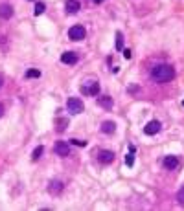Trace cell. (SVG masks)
I'll list each match as a JSON object with an SVG mask.
<instances>
[{
  "label": "cell",
  "instance_id": "ffe728a7",
  "mask_svg": "<svg viewBox=\"0 0 184 211\" xmlns=\"http://www.w3.org/2000/svg\"><path fill=\"white\" fill-rule=\"evenodd\" d=\"M26 77H28V79H37V77H41V72L31 68V70H28V72H26Z\"/></svg>",
  "mask_w": 184,
  "mask_h": 211
},
{
  "label": "cell",
  "instance_id": "7402d4cb",
  "mask_svg": "<svg viewBox=\"0 0 184 211\" xmlns=\"http://www.w3.org/2000/svg\"><path fill=\"white\" fill-rule=\"evenodd\" d=\"M74 145H78V147H85L87 145V141H83V140H70Z\"/></svg>",
  "mask_w": 184,
  "mask_h": 211
},
{
  "label": "cell",
  "instance_id": "44dd1931",
  "mask_svg": "<svg viewBox=\"0 0 184 211\" xmlns=\"http://www.w3.org/2000/svg\"><path fill=\"white\" fill-rule=\"evenodd\" d=\"M177 200H179L181 206H184V186L179 189V193H177Z\"/></svg>",
  "mask_w": 184,
  "mask_h": 211
},
{
  "label": "cell",
  "instance_id": "6da1fadb",
  "mask_svg": "<svg viewBox=\"0 0 184 211\" xmlns=\"http://www.w3.org/2000/svg\"><path fill=\"white\" fill-rule=\"evenodd\" d=\"M151 77L157 81V83H167L175 77V70L169 66V64H157L153 70H151Z\"/></svg>",
  "mask_w": 184,
  "mask_h": 211
},
{
  "label": "cell",
  "instance_id": "7a4b0ae2",
  "mask_svg": "<svg viewBox=\"0 0 184 211\" xmlns=\"http://www.w3.org/2000/svg\"><path fill=\"white\" fill-rule=\"evenodd\" d=\"M66 107H68V112L70 114H81L83 110H85V105H83V101L79 97H70L66 101Z\"/></svg>",
  "mask_w": 184,
  "mask_h": 211
},
{
  "label": "cell",
  "instance_id": "ac0fdd59",
  "mask_svg": "<svg viewBox=\"0 0 184 211\" xmlns=\"http://www.w3.org/2000/svg\"><path fill=\"white\" fill-rule=\"evenodd\" d=\"M116 50H118V52H122V50H123V35H122V31L116 33Z\"/></svg>",
  "mask_w": 184,
  "mask_h": 211
},
{
  "label": "cell",
  "instance_id": "603a6c76",
  "mask_svg": "<svg viewBox=\"0 0 184 211\" xmlns=\"http://www.w3.org/2000/svg\"><path fill=\"white\" fill-rule=\"evenodd\" d=\"M123 52V57L125 59H131V50H122Z\"/></svg>",
  "mask_w": 184,
  "mask_h": 211
},
{
  "label": "cell",
  "instance_id": "4fadbf2b",
  "mask_svg": "<svg viewBox=\"0 0 184 211\" xmlns=\"http://www.w3.org/2000/svg\"><path fill=\"white\" fill-rule=\"evenodd\" d=\"M116 131V123L114 121H103L101 123V132L103 134H112Z\"/></svg>",
  "mask_w": 184,
  "mask_h": 211
},
{
  "label": "cell",
  "instance_id": "30bf717a",
  "mask_svg": "<svg viewBox=\"0 0 184 211\" xmlns=\"http://www.w3.org/2000/svg\"><path fill=\"white\" fill-rule=\"evenodd\" d=\"M13 17V7L9 4H2L0 6V19L2 20H9Z\"/></svg>",
  "mask_w": 184,
  "mask_h": 211
},
{
  "label": "cell",
  "instance_id": "ba28073f",
  "mask_svg": "<svg viewBox=\"0 0 184 211\" xmlns=\"http://www.w3.org/2000/svg\"><path fill=\"white\" fill-rule=\"evenodd\" d=\"M179 163H181V162H179V158H177V156H171V154H169V156H166V158H164V167H166V169H169V171L177 169V167H179Z\"/></svg>",
  "mask_w": 184,
  "mask_h": 211
},
{
  "label": "cell",
  "instance_id": "8fae6325",
  "mask_svg": "<svg viewBox=\"0 0 184 211\" xmlns=\"http://www.w3.org/2000/svg\"><path fill=\"white\" fill-rule=\"evenodd\" d=\"M64 9H66V13L74 15V13H78V11L81 9V6H79V2H78V0H66Z\"/></svg>",
  "mask_w": 184,
  "mask_h": 211
},
{
  "label": "cell",
  "instance_id": "cb8c5ba5",
  "mask_svg": "<svg viewBox=\"0 0 184 211\" xmlns=\"http://www.w3.org/2000/svg\"><path fill=\"white\" fill-rule=\"evenodd\" d=\"M2 86H4V76L0 74V88H2Z\"/></svg>",
  "mask_w": 184,
  "mask_h": 211
},
{
  "label": "cell",
  "instance_id": "e0dca14e",
  "mask_svg": "<svg viewBox=\"0 0 184 211\" xmlns=\"http://www.w3.org/2000/svg\"><path fill=\"white\" fill-rule=\"evenodd\" d=\"M44 9H46L44 2H37V4H35V9H33V15H37V17H39V15H42V13H44Z\"/></svg>",
  "mask_w": 184,
  "mask_h": 211
},
{
  "label": "cell",
  "instance_id": "d4e9b609",
  "mask_svg": "<svg viewBox=\"0 0 184 211\" xmlns=\"http://www.w3.org/2000/svg\"><path fill=\"white\" fill-rule=\"evenodd\" d=\"M4 116V105H0V117Z\"/></svg>",
  "mask_w": 184,
  "mask_h": 211
},
{
  "label": "cell",
  "instance_id": "277c9868",
  "mask_svg": "<svg viewBox=\"0 0 184 211\" xmlns=\"http://www.w3.org/2000/svg\"><path fill=\"white\" fill-rule=\"evenodd\" d=\"M160 121H157V119H153V121H149L145 127H144V132L147 136H153V134H158L160 132Z\"/></svg>",
  "mask_w": 184,
  "mask_h": 211
},
{
  "label": "cell",
  "instance_id": "484cf974",
  "mask_svg": "<svg viewBox=\"0 0 184 211\" xmlns=\"http://www.w3.org/2000/svg\"><path fill=\"white\" fill-rule=\"evenodd\" d=\"M92 2H96V4H101V2H105V0H92Z\"/></svg>",
  "mask_w": 184,
  "mask_h": 211
},
{
  "label": "cell",
  "instance_id": "7c38bea8",
  "mask_svg": "<svg viewBox=\"0 0 184 211\" xmlns=\"http://www.w3.org/2000/svg\"><path fill=\"white\" fill-rule=\"evenodd\" d=\"M61 61L64 64H76V62H78V53H74V52H64L61 55Z\"/></svg>",
  "mask_w": 184,
  "mask_h": 211
},
{
  "label": "cell",
  "instance_id": "d6986e66",
  "mask_svg": "<svg viewBox=\"0 0 184 211\" xmlns=\"http://www.w3.org/2000/svg\"><path fill=\"white\" fill-rule=\"evenodd\" d=\"M133 163H134V151H129V154L125 156V165L133 167Z\"/></svg>",
  "mask_w": 184,
  "mask_h": 211
},
{
  "label": "cell",
  "instance_id": "9c48e42d",
  "mask_svg": "<svg viewBox=\"0 0 184 211\" xmlns=\"http://www.w3.org/2000/svg\"><path fill=\"white\" fill-rule=\"evenodd\" d=\"M83 90V94H88V96H98L100 94V83H90V85H85L81 88Z\"/></svg>",
  "mask_w": 184,
  "mask_h": 211
},
{
  "label": "cell",
  "instance_id": "9a60e30c",
  "mask_svg": "<svg viewBox=\"0 0 184 211\" xmlns=\"http://www.w3.org/2000/svg\"><path fill=\"white\" fill-rule=\"evenodd\" d=\"M68 127V119H64V117H59L57 121H55V131L57 132H63L64 129Z\"/></svg>",
  "mask_w": 184,
  "mask_h": 211
},
{
  "label": "cell",
  "instance_id": "3957f363",
  "mask_svg": "<svg viewBox=\"0 0 184 211\" xmlns=\"http://www.w3.org/2000/svg\"><path fill=\"white\" fill-rule=\"evenodd\" d=\"M85 33H87L85 28L79 26V24H78V26H72V28L68 30V37H70V40H83V39H85Z\"/></svg>",
  "mask_w": 184,
  "mask_h": 211
},
{
  "label": "cell",
  "instance_id": "4316f807",
  "mask_svg": "<svg viewBox=\"0 0 184 211\" xmlns=\"http://www.w3.org/2000/svg\"><path fill=\"white\" fill-rule=\"evenodd\" d=\"M182 107H184V101H182Z\"/></svg>",
  "mask_w": 184,
  "mask_h": 211
},
{
  "label": "cell",
  "instance_id": "52a82bcc",
  "mask_svg": "<svg viewBox=\"0 0 184 211\" xmlns=\"http://www.w3.org/2000/svg\"><path fill=\"white\" fill-rule=\"evenodd\" d=\"M63 189H64V184H63L61 180H52L48 184V193L50 195H59Z\"/></svg>",
  "mask_w": 184,
  "mask_h": 211
},
{
  "label": "cell",
  "instance_id": "8992f818",
  "mask_svg": "<svg viewBox=\"0 0 184 211\" xmlns=\"http://www.w3.org/2000/svg\"><path fill=\"white\" fill-rule=\"evenodd\" d=\"M98 160L101 162L103 165H109V163L114 162V153L112 151H100L98 153Z\"/></svg>",
  "mask_w": 184,
  "mask_h": 211
},
{
  "label": "cell",
  "instance_id": "5b68a950",
  "mask_svg": "<svg viewBox=\"0 0 184 211\" xmlns=\"http://www.w3.org/2000/svg\"><path fill=\"white\" fill-rule=\"evenodd\" d=\"M55 153L59 154V156H63V158H66L68 154H70V145L66 143V141H55Z\"/></svg>",
  "mask_w": 184,
  "mask_h": 211
},
{
  "label": "cell",
  "instance_id": "5bb4252c",
  "mask_svg": "<svg viewBox=\"0 0 184 211\" xmlns=\"http://www.w3.org/2000/svg\"><path fill=\"white\" fill-rule=\"evenodd\" d=\"M98 105L101 107V108H111L112 107V97H109V96H100L98 97Z\"/></svg>",
  "mask_w": 184,
  "mask_h": 211
},
{
  "label": "cell",
  "instance_id": "2e32d148",
  "mask_svg": "<svg viewBox=\"0 0 184 211\" xmlns=\"http://www.w3.org/2000/svg\"><path fill=\"white\" fill-rule=\"evenodd\" d=\"M42 153H44V147H42V145L35 147V149H33V153H31V160H33V162H35V160H39V158L42 156Z\"/></svg>",
  "mask_w": 184,
  "mask_h": 211
}]
</instances>
